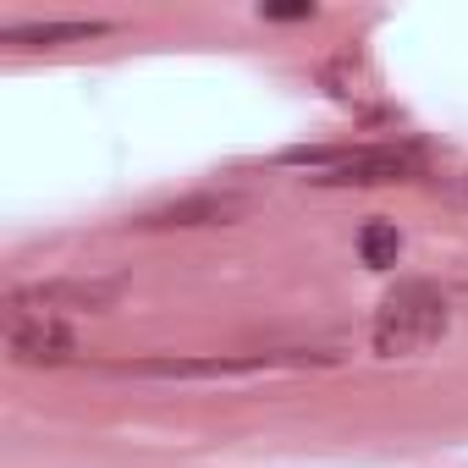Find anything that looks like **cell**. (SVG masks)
<instances>
[{"label": "cell", "mask_w": 468, "mask_h": 468, "mask_svg": "<svg viewBox=\"0 0 468 468\" xmlns=\"http://www.w3.org/2000/svg\"><path fill=\"white\" fill-rule=\"evenodd\" d=\"M419 165H424L419 149L375 144V149H342L314 182H320V187H375V182H402V176H413Z\"/></svg>", "instance_id": "cell-3"}, {"label": "cell", "mask_w": 468, "mask_h": 468, "mask_svg": "<svg viewBox=\"0 0 468 468\" xmlns=\"http://www.w3.org/2000/svg\"><path fill=\"white\" fill-rule=\"evenodd\" d=\"M265 17H276V23H298V17H314V6H265Z\"/></svg>", "instance_id": "cell-9"}, {"label": "cell", "mask_w": 468, "mask_h": 468, "mask_svg": "<svg viewBox=\"0 0 468 468\" xmlns=\"http://www.w3.org/2000/svg\"><path fill=\"white\" fill-rule=\"evenodd\" d=\"M358 254H364V265H369V271H391V265H397V254H402L397 226H391V220H369V226L358 231Z\"/></svg>", "instance_id": "cell-8"}, {"label": "cell", "mask_w": 468, "mask_h": 468, "mask_svg": "<svg viewBox=\"0 0 468 468\" xmlns=\"http://www.w3.org/2000/svg\"><path fill=\"white\" fill-rule=\"evenodd\" d=\"M116 298H122V282H89V276H78V282H45V287H28V292H12L6 303L39 309V314H61V309H89V314H100V309H111Z\"/></svg>", "instance_id": "cell-5"}, {"label": "cell", "mask_w": 468, "mask_h": 468, "mask_svg": "<svg viewBox=\"0 0 468 468\" xmlns=\"http://www.w3.org/2000/svg\"><path fill=\"white\" fill-rule=\"evenodd\" d=\"M6 347H12L17 364H67L78 353V336L61 325V314L6 303Z\"/></svg>", "instance_id": "cell-4"}, {"label": "cell", "mask_w": 468, "mask_h": 468, "mask_svg": "<svg viewBox=\"0 0 468 468\" xmlns=\"http://www.w3.org/2000/svg\"><path fill=\"white\" fill-rule=\"evenodd\" d=\"M452 325L446 292L435 282H397L386 292V303L375 309V353L380 358H413L424 347H435Z\"/></svg>", "instance_id": "cell-1"}, {"label": "cell", "mask_w": 468, "mask_h": 468, "mask_svg": "<svg viewBox=\"0 0 468 468\" xmlns=\"http://www.w3.org/2000/svg\"><path fill=\"white\" fill-rule=\"evenodd\" d=\"M309 364H336L331 353H209V358H144L127 364L122 375L138 380H260L271 369H309Z\"/></svg>", "instance_id": "cell-2"}, {"label": "cell", "mask_w": 468, "mask_h": 468, "mask_svg": "<svg viewBox=\"0 0 468 468\" xmlns=\"http://www.w3.org/2000/svg\"><path fill=\"white\" fill-rule=\"evenodd\" d=\"M231 215H243V198H182L171 209L144 215L138 226H209V220H231Z\"/></svg>", "instance_id": "cell-7"}, {"label": "cell", "mask_w": 468, "mask_h": 468, "mask_svg": "<svg viewBox=\"0 0 468 468\" xmlns=\"http://www.w3.org/2000/svg\"><path fill=\"white\" fill-rule=\"evenodd\" d=\"M100 34H111V23H94V17H72V23H12L6 34V45H17V50H50V45H72V39H100Z\"/></svg>", "instance_id": "cell-6"}]
</instances>
